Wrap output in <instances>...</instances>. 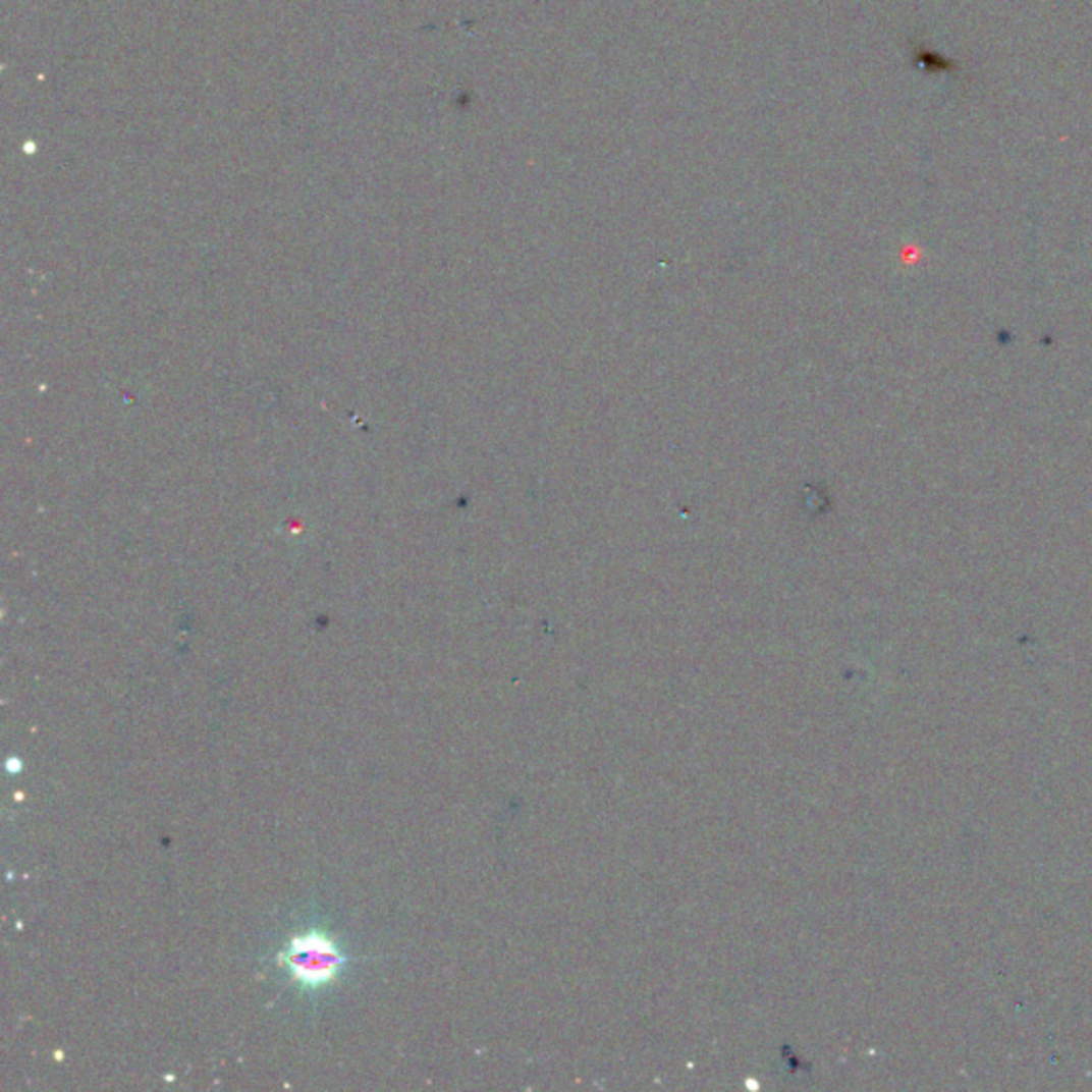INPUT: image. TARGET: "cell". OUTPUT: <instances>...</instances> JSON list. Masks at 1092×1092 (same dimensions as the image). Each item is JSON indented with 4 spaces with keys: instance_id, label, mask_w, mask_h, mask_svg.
<instances>
[{
    "instance_id": "obj_1",
    "label": "cell",
    "mask_w": 1092,
    "mask_h": 1092,
    "mask_svg": "<svg viewBox=\"0 0 1092 1092\" xmlns=\"http://www.w3.org/2000/svg\"><path fill=\"white\" fill-rule=\"evenodd\" d=\"M273 963L294 990L318 996L339 984L352 956L329 928L308 924L290 932L273 956Z\"/></svg>"
}]
</instances>
